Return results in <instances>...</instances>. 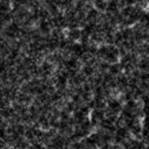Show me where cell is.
Segmentation results:
<instances>
[]
</instances>
